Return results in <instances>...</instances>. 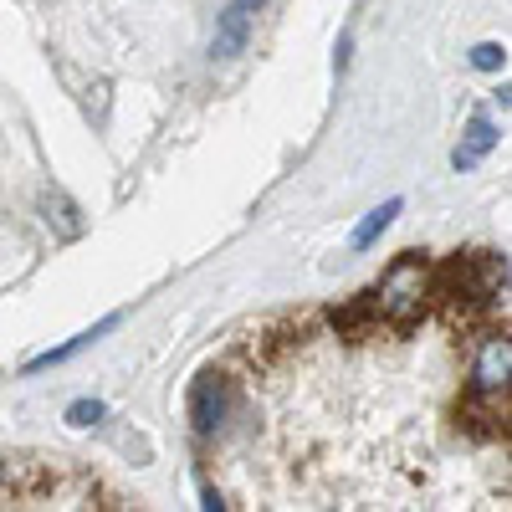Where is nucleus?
<instances>
[{"instance_id": "nucleus-15", "label": "nucleus", "mask_w": 512, "mask_h": 512, "mask_svg": "<svg viewBox=\"0 0 512 512\" xmlns=\"http://www.w3.org/2000/svg\"><path fill=\"white\" fill-rule=\"evenodd\" d=\"M236 6H241V11H262V6H267V0H236Z\"/></svg>"}, {"instance_id": "nucleus-8", "label": "nucleus", "mask_w": 512, "mask_h": 512, "mask_svg": "<svg viewBox=\"0 0 512 512\" xmlns=\"http://www.w3.org/2000/svg\"><path fill=\"white\" fill-rule=\"evenodd\" d=\"M400 210H405V200H400V195H395V200H384V205H374L369 216L354 226V236H349V251H369V246H374L384 231L395 226V216H400Z\"/></svg>"}, {"instance_id": "nucleus-2", "label": "nucleus", "mask_w": 512, "mask_h": 512, "mask_svg": "<svg viewBox=\"0 0 512 512\" xmlns=\"http://www.w3.org/2000/svg\"><path fill=\"white\" fill-rule=\"evenodd\" d=\"M67 466L52 456H0V507H93L88 487H62Z\"/></svg>"}, {"instance_id": "nucleus-9", "label": "nucleus", "mask_w": 512, "mask_h": 512, "mask_svg": "<svg viewBox=\"0 0 512 512\" xmlns=\"http://www.w3.org/2000/svg\"><path fill=\"white\" fill-rule=\"evenodd\" d=\"M41 210H47V226L57 221V231H62V241H72V236H82V221H77V205L67 200V195H41Z\"/></svg>"}, {"instance_id": "nucleus-4", "label": "nucleus", "mask_w": 512, "mask_h": 512, "mask_svg": "<svg viewBox=\"0 0 512 512\" xmlns=\"http://www.w3.org/2000/svg\"><path fill=\"white\" fill-rule=\"evenodd\" d=\"M231 410H236V384H231L221 369L195 374V384H190V431H195L200 441L221 436L226 420H231Z\"/></svg>"}, {"instance_id": "nucleus-6", "label": "nucleus", "mask_w": 512, "mask_h": 512, "mask_svg": "<svg viewBox=\"0 0 512 512\" xmlns=\"http://www.w3.org/2000/svg\"><path fill=\"white\" fill-rule=\"evenodd\" d=\"M118 323H123V313H108L103 323H93V328H82L77 338H67V344H57V349H47V354H31V359L21 364V374L31 379V374H41V369H57V364H67L72 354H82V349H93L98 338H103V333H113Z\"/></svg>"}, {"instance_id": "nucleus-14", "label": "nucleus", "mask_w": 512, "mask_h": 512, "mask_svg": "<svg viewBox=\"0 0 512 512\" xmlns=\"http://www.w3.org/2000/svg\"><path fill=\"white\" fill-rule=\"evenodd\" d=\"M497 103H502V108H512V82H502V88H497Z\"/></svg>"}, {"instance_id": "nucleus-1", "label": "nucleus", "mask_w": 512, "mask_h": 512, "mask_svg": "<svg viewBox=\"0 0 512 512\" xmlns=\"http://www.w3.org/2000/svg\"><path fill=\"white\" fill-rule=\"evenodd\" d=\"M436 297V267L425 262L420 251H405L395 256L390 267H384V277L374 282L369 303H374V318L390 323V328H410L425 318V308H431Z\"/></svg>"}, {"instance_id": "nucleus-10", "label": "nucleus", "mask_w": 512, "mask_h": 512, "mask_svg": "<svg viewBox=\"0 0 512 512\" xmlns=\"http://www.w3.org/2000/svg\"><path fill=\"white\" fill-rule=\"evenodd\" d=\"M466 62H472L477 72H502L507 67V47L502 41H477V47L466 52Z\"/></svg>"}, {"instance_id": "nucleus-3", "label": "nucleus", "mask_w": 512, "mask_h": 512, "mask_svg": "<svg viewBox=\"0 0 512 512\" xmlns=\"http://www.w3.org/2000/svg\"><path fill=\"white\" fill-rule=\"evenodd\" d=\"M466 400H472V410L477 405L502 410L512 400V333L502 328L482 333V344L472 354V374H466Z\"/></svg>"}, {"instance_id": "nucleus-11", "label": "nucleus", "mask_w": 512, "mask_h": 512, "mask_svg": "<svg viewBox=\"0 0 512 512\" xmlns=\"http://www.w3.org/2000/svg\"><path fill=\"white\" fill-rule=\"evenodd\" d=\"M103 415H108V405H103V400H72L62 420H67V425H77V431H88V425H98Z\"/></svg>"}, {"instance_id": "nucleus-7", "label": "nucleus", "mask_w": 512, "mask_h": 512, "mask_svg": "<svg viewBox=\"0 0 512 512\" xmlns=\"http://www.w3.org/2000/svg\"><path fill=\"white\" fill-rule=\"evenodd\" d=\"M246 41H251V11H241L231 0V11H221V21H216V41H210V52L231 62V57L246 52Z\"/></svg>"}, {"instance_id": "nucleus-12", "label": "nucleus", "mask_w": 512, "mask_h": 512, "mask_svg": "<svg viewBox=\"0 0 512 512\" xmlns=\"http://www.w3.org/2000/svg\"><path fill=\"white\" fill-rule=\"evenodd\" d=\"M200 507H205V512H226L231 502H226L216 487H210V482H200Z\"/></svg>"}, {"instance_id": "nucleus-13", "label": "nucleus", "mask_w": 512, "mask_h": 512, "mask_svg": "<svg viewBox=\"0 0 512 512\" xmlns=\"http://www.w3.org/2000/svg\"><path fill=\"white\" fill-rule=\"evenodd\" d=\"M349 52H354V36L344 31V36H338V52H333V67H338V72L349 67Z\"/></svg>"}, {"instance_id": "nucleus-5", "label": "nucleus", "mask_w": 512, "mask_h": 512, "mask_svg": "<svg viewBox=\"0 0 512 512\" xmlns=\"http://www.w3.org/2000/svg\"><path fill=\"white\" fill-rule=\"evenodd\" d=\"M497 139H502V128L487 118V113H472V123H466V134H461V144L451 149V169L456 175H466V169H477L492 149H497Z\"/></svg>"}]
</instances>
